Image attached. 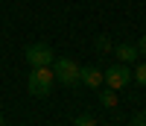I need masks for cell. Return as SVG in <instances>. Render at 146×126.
I'll list each match as a JSON object with an SVG mask.
<instances>
[{
	"label": "cell",
	"mask_w": 146,
	"mask_h": 126,
	"mask_svg": "<svg viewBox=\"0 0 146 126\" xmlns=\"http://www.w3.org/2000/svg\"><path fill=\"white\" fill-rule=\"evenodd\" d=\"M53 85H56L53 68H32L29 79H27V88H29L32 97H47V94L53 91Z\"/></svg>",
	"instance_id": "obj_1"
},
{
	"label": "cell",
	"mask_w": 146,
	"mask_h": 126,
	"mask_svg": "<svg viewBox=\"0 0 146 126\" xmlns=\"http://www.w3.org/2000/svg\"><path fill=\"white\" fill-rule=\"evenodd\" d=\"M53 73H56V82H62V85L70 88V85H79V73H82V68H79L73 59H56Z\"/></svg>",
	"instance_id": "obj_2"
},
{
	"label": "cell",
	"mask_w": 146,
	"mask_h": 126,
	"mask_svg": "<svg viewBox=\"0 0 146 126\" xmlns=\"http://www.w3.org/2000/svg\"><path fill=\"white\" fill-rule=\"evenodd\" d=\"M23 56H27V62L32 68H50L56 56H53V50L47 47V44H29L27 50H23Z\"/></svg>",
	"instance_id": "obj_3"
},
{
	"label": "cell",
	"mask_w": 146,
	"mask_h": 126,
	"mask_svg": "<svg viewBox=\"0 0 146 126\" xmlns=\"http://www.w3.org/2000/svg\"><path fill=\"white\" fill-rule=\"evenodd\" d=\"M129 82H131V70H129V65H123V62L105 70V85H108V88H114V91L126 88Z\"/></svg>",
	"instance_id": "obj_4"
},
{
	"label": "cell",
	"mask_w": 146,
	"mask_h": 126,
	"mask_svg": "<svg viewBox=\"0 0 146 126\" xmlns=\"http://www.w3.org/2000/svg\"><path fill=\"white\" fill-rule=\"evenodd\" d=\"M79 82H82V85H88V88H100V85L105 82V73H102V70H96V68H82Z\"/></svg>",
	"instance_id": "obj_5"
},
{
	"label": "cell",
	"mask_w": 146,
	"mask_h": 126,
	"mask_svg": "<svg viewBox=\"0 0 146 126\" xmlns=\"http://www.w3.org/2000/svg\"><path fill=\"white\" fill-rule=\"evenodd\" d=\"M114 53H117V59L123 62V65H129V62H135V59L140 56L135 44H117V50H114Z\"/></svg>",
	"instance_id": "obj_6"
},
{
	"label": "cell",
	"mask_w": 146,
	"mask_h": 126,
	"mask_svg": "<svg viewBox=\"0 0 146 126\" xmlns=\"http://www.w3.org/2000/svg\"><path fill=\"white\" fill-rule=\"evenodd\" d=\"M100 103H102L105 109H117V91H114V88L102 91V94H100Z\"/></svg>",
	"instance_id": "obj_7"
},
{
	"label": "cell",
	"mask_w": 146,
	"mask_h": 126,
	"mask_svg": "<svg viewBox=\"0 0 146 126\" xmlns=\"http://www.w3.org/2000/svg\"><path fill=\"white\" fill-rule=\"evenodd\" d=\"M131 79H135L137 85H143V88H146V65H137V70L131 73Z\"/></svg>",
	"instance_id": "obj_8"
},
{
	"label": "cell",
	"mask_w": 146,
	"mask_h": 126,
	"mask_svg": "<svg viewBox=\"0 0 146 126\" xmlns=\"http://www.w3.org/2000/svg\"><path fill=\"white\" fill-rule=\"evenodd\" d=\"M73 126H96V120H94L91 115H79L76 120H73Z\"/></svg>",
	"instance_id": "obj_9"
},
{
	"label": "cell",
	"mask_w": 146,
	"mask_h": 126,
	"mask_svg": "<svg viewBox=\"0 0 146 126\" xmlns=\"http://www.w3.org/2000/svg\"><path fill=\"white\" fill-rule=\"evenodd\" d=\"M96 47H100L102 53H108V50H111V41H108L105 35H100V38H96Z\"/></svg>",
	"instance_id": "obj_10"
},
{
	"label": "cell",
	"mask_w": 146,
	"mask_h": 126,
	"mask_svg": "<svg viewBox=\"0 0 146 126\" xmlns=\"http://www.w3.org/2000/svg\"><path fill=\"white\" fill-rule=\"evenodd\" d=\"M131 126H146V111H140V115L131 120Z\"/></svg>",
	"instance_id": "obj_11"
},
{
	"label": "cell",
	"mask_w": 146,
	"mask_h": 126,
	"mask_svg": "<svg viewBox=\"0 0 146 126\" xmlns=\"http://www.w3.org/2000/svg\"><path fill=\"white\" fill-rule=\"evenodd\" d=\"M137 53H140V56H146V35L140 38V44H137Z\"/></svg>",
	"instance_id": "obj_12"
},
{
	"label": "cell",
	"mask_w": 146,
	"mask_h": 126,
	"mask_svg": "<svg viewBox=\"0 0 146 126\" xmlns=\"http://www.w3.org/2000/svg\"><path fill=\"white\" fill-rule=\"evenodd\" d=\"M0 126H6V120H3V115H0Z\"/></svg>",
	"instance_id": "obj_13"
}]
</instances>
